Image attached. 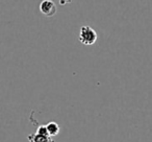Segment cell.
Wrapping results in <instances>:
<instances>
[{
  "label": "cell",
  "mask_w": 152,
  "mask_h": 142,
  "mask_svg": "<svg viewBox=\"0 0 152 142\" xmlns=\"http://www.w3.org/2000/svg\"><path fill=\"white\" fill-rule=\"evenodd\" d=\"M79 41L83 45H93L97 41V32L91 26H83L79 30Z\"/></svg>",
  "instance_id": "obj_1"
},
{
  "label": "cell",
  "mask_w": 152,
  "mask_h": 142,
  "mask_svg": "<svg viewBox=\"0 0 152 142\" xmlns=\"http://www.w3.org/2000/svg\"><path fill=\"white\" fill-rule=\"evenodd\" d=\"M40 11L47 17H52L56 14V5L51 0H43L40 4Z\"/></svg>",
  "instance_id": "obj_2"
},
{
  "label": "cell",
  "mask_w": 152,
  "mask_h": 142,
  "mask_svg": "<svg viewBox=\"0 0 152 142\" xmlns=\"http://www.w3.org/2000/svg\"><path fill=\"white\" fill-rule=\"evenodd\" d=\"M27 139L29 142H55L54 139L50 136H42L37 133L30 134L27 137Z\"/></svg>",
  "instance_id": "obj_3"
},
{
  "label": "cell",
  "mask_w": 152,
  "mask_h": 142,
  "mask_svg": "<svg viewBox=\"0 0 152 142\" xmlns=\"http://www.w3.org/2000/svg\"><path fill=\"white\" fill-rule=\"evenodd\" d=\"M47 131H48V134L50 137H55V136L58 135L59 133V125L57 124L54 121H50L46 124Z\"/></svg>",
  "instance_id": "obj_4"
},
{
  "label": "cell",
  "mask_w": 152,
  "mask_h": 142,
  "mask_svg": "<svg viewBox=\"0 0 152 142\" xmlns=\"http://www.w3.org/2000/svg\"><path fill=\"white\" fill-rule=\"evenodd\" d=\"M36 133L39 134V135H42V136H49L46 125H40V127H38V129H37Z\"/></svg>",
  "instance_id": "obj_5"
}]
</instances>
